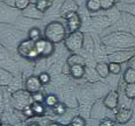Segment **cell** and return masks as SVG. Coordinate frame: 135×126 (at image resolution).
Wrapping results in <instances>:
<instances>
[{
    "mask_svg": "<svg viewBox=\"0 0 135 126\" xmlns=\"http://www.w3.org/2000/svg\"><path fill=\"white\" fill-rule=\"evenodd\" d=\"M101 44L113 49L135 48V36L128 30H115L100 36Z\"/></svg>",
    "mask_w": 135,
    "mask_h": 126,
    "instance_id": "1",
    "label": "cell"
},
{
    "mask_svg": "<svg viewBox=\"0 0 135 126\" xmlns=\"http://www.w3.org/2000/svg\"><path fill=\"white\" fill-rule=\"evenodd\" d=\"M66 27L61 21H51L46 25L43 30V38L51 41L52 43H62L68 34Z\"/></svg>",
    "mask_w": 135,
    "mask_h": 126,
    "instance_id": "2",
    "label": "cell"
},
{
    "mask_svg": "<svg viewBox=\"0 0 135 126\" xmlns=\"http://www.w3.org/2000/svg\"><path fill=\"white\" fill-rule=\"evenodd\" d=\"M16 52L21 57L26 58L28 61H36L40 58V56L37 54V50H36L35 41L30 40L28 38L22 40L21 42H19Z\"/></svg>",
    "mask_w": 135,
    "mask_h": 126,
    "instance_id": "3",
    "label": "cell"
},
{
    "mask_svg": "<svg viewBox=\"0 0 135 126\" xmlns=\"http://www.w3.org/2000/svg\"><path fill=\"white\" fill-rule=\"evenodd\" d=\"M63 42H64V47L70 53H79L83 49L84 33L80 32V30L69 33V34H66Z\"/></svg>",
    "mask_w": 135,
    "mask_h": 126,
    "instance_id": "4",
    "label": "cell"
},
{
    "mask_svg": "<svg viewBox=\"0 0 135 126\" xmlns=\"http://www.w3.org/2000/svg\"><path fill=\"white\" fill-rule=\"evenodd\" d=\"M33 103L32 94L28 92L26 89H18L12 94V104L18 110H23L26 106Z\"/></svg>",
    "mask_w": 135,
    "mask_h": 126,
    "instance_id": "5",
    "label": "cell"
},
{
    "mask_svg": "<svg viewBox=\"0 0 135 126\" xmlns=\"http://www.w3.org/2000/svg\"><path fill=\"white\" fill-rule=\"evenodd\" d=\"M35 46L40 58H46L51 56L55 53V49H56V44L52 43L51 41L47 40L46 38H42L38 41H36Z\"/></svg>",
    "mask_w": 135,
    "mask_h": 126,
    "instance_id": "6",
    "label": "cell"
},
{
    "mask_svg": "<svg viewBox=\"0 0 135 126\" xmlns=\"http://www.w3.org/2000/svg\"><path fill=\"white\" fill-rule=\"evenodd\" d=\"M135 54V52L132 50V48L129 49H115L112 53L107 54V61L108 62H117V63H125L127 62L129 58Z\"/></svg>",
    "mask_w": 135,
    "mask_h": 126,
    "instance_id": "7",
    "label": "cell"
},
{
    "mask_svg": "<svg viewBox=\"0 0 135 126\" xmlns=\"http://www.w3.org/2000/svg\"><path fill=\"white\" fill-rule=\"evenodd\" d=\"M63 18L66 22V28L69 30V33L79 30L80 27L83 26V20H81V16L78 14V12L66 13L63 15Z\"/></svg>",
    "mask_w": 135,
    "mask_h": 126,
    "instance_id": "8",
    "label": "cell"
},
{
    "mask_svg": "<svg viewBox=\"0 0 135 126\" xmlns=\"http://www.w3.org/2000/svg\"><path fill=\"white\" fill-rule=\"evenodd\" d=\"M103 103L107 110L115 111L119 108V92L117 90H109L103 97Z\"/></svg>",
    "mask_w": 135,
    "mask_h": 126,
    "instance_id": "9",
    "label": "cell"
},
{
    "mask_svg": "<svg viewBox=\"0 0 135 126\" xmlns=\"http://www.w3.org/2000/svg\"><path fill=\"white\" fill-rule=\"evenodd\" d=\"M107 117V109L104 105L103 100L98 99L94 102L91 106V111H90V118H93L97 120H101L103 118Z\"/></svg>",
    "mask_w": 135,
    "mask_h": 126,
    "instance_id": "10",
    "label": "cell"
},
{
    "mask_svg": "<svg viewBox=\"0 0 135 126\" xmlns=\"http://www.w3.org/2000/svg\"><path fill=\"white\" fill-rule=\"evenodd\" d=\"M133 116V109L132 108H120L119 110H115L114 120L117 124H127L132 119Z\"/></svg>",
    "mask_w": 135,
    "mask_h": 126,
    "instance_id": "11",
    "label": "cell"
},
{
    "mask_svg": "<svg viewBox=\"0 0 135 126\" xmlns=\"http://www.w3.org/2000/svg\"><path fill=\"white\" fill-rule=\"evenodd\" d=\"M41 88H42L41 81L38 80V77L35 76V75H32V76L27 77L26 81H25V89H26L28 92H30V94L40 91Z\"/></svg>",
    "mask_w": 135,
    "mask_h": 126,
    "instance_id": "12",
    "label": "cell"
},
{
    "mask_svg": "<svg viewBox=\"0 0 135 126\" xmlns=\"http://www.w3.org/2000/svg\"><path fill=\"white\" fill-rule=\"evenodd\" d=\"M21 12H22V14H23V16H26V18L37 19V20L43 19L44 15H46L44 13H42L41 11H38L37 8H36V6H35V4H34V2H30V4L28 5L25 10H22Z\"/></svg>",
    "mask_w": 135,
    "mask_h": 126,
    "instance_id": "13",
    "label": "cell"
},
{
    "mask_svg": "<svg viewBox=\"0 0 135 126\" xmlns=\"http://www.w3.org/2000/svg\"><path fill=\"white\" fill-rule=\"evenodd\" d=\"M91 25L94 27L101 28V29H107L108 27L112 26V22L106 14L103 16H99L98 14H95V15H93V18L91 19Z\"/></svg>",
    "mask_w": 135,
    "mask_h": 126,
    "instance_id": "14",
    "label": "cell"
},
{
    "mask_svg": "<svg viewBox=\"0 0 135 126\" xmlns=\"http://www.w3.org/2000/svg\"><path fill=\"white\" fill-rule=\"evenodd\" d=\"M78 10H79V5L76 0H65L60 8V13L63 16L64 14L70 12H78Z\"/></svg>",
    "mask_w": 135,
    "mask_h": 126,
    "instance_id": "15",
    "label": "cell"
},
{
    "mask_svg": "<svg viewBox=\"0 0 135 126\" xmlns=\"http://www.w3.org/2000/svg\"><path fill=\"white\" fill-rule=\"evenodd\" d=\"M85 67L86 64H72L69 66V75L74 77L75 80H80L84 77L85 74Z\"/></svg>",
    "mask_w": 135,
    "mask_h": 126,
    "instance_id": "16",
    "label": "cell"
},
{
    "mask_svg": "<svg viewBox=\"0 0 135 126\" xmlns=\"http://www.w3.org/2000/svg\"><path fill=\"white\" fill-rule=\"evenodd\" d=\"M81 50H84L89 55H93L95 50L94 41L92 39V36L89 34H85V33H84V42H83V49Z\"/></svg>",
    "mask_w": 135,
    "mask_h": 126,
    "instance_id": "17",
    "label": "cell"
},
{
    "mask_svg": "<svg viewBox=\"0 0 135 126\" xmlns=\"http://www.w3.org/2000/svg\"><path fill=\"white\" fill-rule=\"evenodd\" d=\"M120 12L127 13L132 16H135V2H118L115 4Z\"/></svg>",
    "mask_w": 135,
    "mask_h": 126,
    "instance_id": "18",
    "label": "cell"
},
{
    "mask_svg": "<svg viewBox=\"0 0 135 126\" xmlns=\"http://www.w3.org/2000/svg\"><path fill=\"white\" fill-rule=\"evenodd\" d=\"M95 71L97 74L99 75L100 78H107L109 76V70H108V63L107 62H104V61H99L97 62L94 67Z\"/></svg>",
    "mask_w": 135,
    "mask_h": 126,
    "instance_id": "19",
    "label": "cell"
},
{
    "mask_svg": "<svg viewBox=\"0 0 135 126\" xmlns=\"http://www.w3.org/2000/svg\"><path fill=\"white\" fill-rule=\"evenodd\" d=\"M85 7L88 10V12L91 13V15H95V14H98L101 11L99 0H86Z\"/></svg>",
    "mask_w": 135,
    "mask_h": 126,
    "instance_id": "20",
    "label": "cell"
},
{
    "mask_svg": "<svg viewBox=\"0 0 135 126\" xmlns=\"http://www.w3.org/2000/svg\"><path fill=\"white\" fill-rule=\"evenodd\" d=\"M30 108H32V110L34 112V116H36V117H43L47 110L46 104L41 102H33L30 104Z\"/></svg>",
    "mask_w": 135,
    "mask_h": 126,
    "instance_id": "21",
    "label": "cell"
},
{
    "mask_svg": "<svg viewBox=\"0 0 135 126\" xmlns=\"http://www.w3.org/2000/svg\"><path fill=\"white\" fill-rule=\"evenodd\" d=\"M121 16L122 20L125 21V24H128V32L135 36V16H132L123 12H121Z\"/></svg>",
    "mask_w": 135,
    "mask_h": 126,
    "instance_id": "22",
    "label": "cell"
},
{
    "mask_svg": "<svg viewBox=\"0 0 135 126\" xmlns=\"http://www.w3.org/2000/svg\"><path fill=\"white\" fill-rule=\"evenodd\" d=\"M122 81L123 83H135V70L131 67H127V69L123 71L122 75Z\"/></svg>",
    "mask_w": 135,
    "mask_h": 126,
    "instance_id": "23",
    "label": "cell"
},
{
    "mask_svg": "<svg viewBox=\"0 0 135 126\" xmlns=\"http://www.w3.org/2000/svg\"><path fill=\"white\" fill-rule=\"evenodd\" d=\"M84 77L86 78V80L89 81V82H97V81H99V75L97 74V71H95V69H92L90 68V67H85V74H84Z\"/></svg>",
    "mask_w": 135,
    "mask_h": 126,
    "instance_id": "24",
    "label": "cell"
},
{
    "mask_svg": "<svg viewBox=\"0 0 135 126\" xmlns=\"http://www.w3.org/2000/svg\"><path fill=\"white\" fill-rule=\"evenodd\" d=\"M43 38V33L41 32L40 28L37 27H32L29 30H28V39H30V40L33 41H38L40 39Z\"/></svg>",
    "mask_w": 135,
    "mask_h": 126,
    "instance_id": "25",
    "label": "cell"
},
{
    "mask_svg": "<svg viewBox=\"0 0 135 126\" xmlns=\"http://www.w3.org/2000/svg\"><path fill=\"white\" fill-rule=\"evenodd\" d=\"M34 4H35V6L38 11H41L42 13H46L47 11L51 7L52 1L51 0H36Z\"/></svg>",
    "mask_w": 135,
    "mask_h": 126,
    "instance_id": "26",
    "label": "cell"
},
{
    "mask_svg": "<svg viewBox=\"0 0 135 126\" xmlns=\"http://www.w3.org/2000/svg\"><path fill=\"white\" fill-rule=\"evenodd\" d=\"M123 94L126 95V97H128L129 99L135 100V83H125V88H123Z\"/></svg>",
    "mask_w": 135,
    "mask_h": 126,
    "instance_id": "27",
    "label": "cell"
},
{
    "mask_svg": "<svg viewBox=\"0 0 135 126\" xmlns=\"http://www.w3.org/2000/svg\"><path fill=\"white\" fill-rule=\"evenodd\" d=\"M108 63V70L111 75H119L122 71V67L120 63L117 62H107Z\"/></svg>",
    "mask_w": 135,
    "mask_h": 126,
    "instance_id": "28",
    "label": "cell"
},
{
    "mask_svg": "<svg viewBox=\"0 0 135 126\" xmlns=\"http://www.w3.org/2000/svg\"><path fill=\"white\" fill-rule=\"evenodd\" d=\"M51 109H52V112H54L56 116H63V114L66 112V105L64 104V103H61V102H58L57 104H55Z\"/></svg>",
    "mask_w": 135,
    "mask_h": 126,
    "instance_id": "29",
    "label": "cell"
},
{
    "mask_svg": "<svg viewBox=\"0 0 135 126\" xmlns=\"http://www.w3.org/2000/svg\"><path fill=\"white\" fill-rule=\"evenodd\" d=\"M60 102L58 100L57 96H55V95H48V96H46V98H44V104H46L47 108H52L55 104H57V103Z\"/></svg>",
    "mask_w": 135,
    "mask_h": 126,
    "instance_id": "30",
    "label": "cell"
},
{
    "mask_svg": "<svg viewBox=\"0 0 135 126\" xmlns=\"http://www.w3.org/2000/svg\"><path fill=\"white\" fill-rule=\"evenodd\" d=\"M70 124L74 126H84L86 125V119L83 116H75L74 118L70 120Z\"/></svg>",
    "mask_w": 135,
    "mask_h": 126,
    "instance_id": "31",
    "label": "cell"
},
{
    "mask_svg": "<svg viewBox=\"0 0 135 126\" xmlns=\"http://www.w3.org/2000/svg\"><path fill=\"white\" fill-rule=\"evenodd\" d=\"M37 77H38V80L41 81L42 85H47V84H49V83H50V81H51L50 74H49V72H47V71H42V72H40V74L37 75Z\"/></svg>",
    "mask_w": 135,
    "mask_h": 126,
    "instance_id": "32",
    "label": "cell"
},
{
    "mask_svg": "<svg viewBox=\"0 0 135 126\" xmlns=\"http://www.w3.org/2000/svg\"><path fill=\"white\" fill-rule=\"evenodd\" d=\"M99 1H100L101 11H107L113 6H115V4H117L115 0H99Z\"/></svg>",
    "mask_w": 135,
    "mask_h": 126,
    "instance_id": "33",
    "label": "cell"
},
{
    "mask_svg": "<svg viewBox=\"0 0 135 126\" xmlns=\"http://www.w3.org/2000/svg\"><path fill=\"white\" fill-rule=\"evenodd\" d=\"M30 2H32L30 0H15V1H14V7L22 11V10H25Z\"/></svg>",
    "mask_w": 135,
    "mask_h": 126,
    "instance_id": "34",
    "label": "cell"
},
{
    "mask_svg": "<svg viewBox=\"0 0 135 126\" xmlns=\"http://www.w3.org/2000/svg\"><path fill=\"white\" fill-rule=\"evenodd\" d=\"M32 97H33V102H41V103H43L44 102V98H46L44 94L41 90L32 94Z\"/></svg>",
    "mask_w": 135,
    "mask_h": 126,
    "instance_id": "35",
    "label": "cell"
},
{
    "mask_svg": "<svg viewBox=\"0 0 135 126\" xmlns=\"http://www.w3.org/2000/svg\"><path fill=\"white\" fill-rule=\"evenodd\" d=\"M99 124H100V125H108V126H112V125H115L117 123H115V120L111 119V117H105V118H103L101 120H99Z\"/></svg>",
    "mask_w": 135,
    "mask_h": 126,
    "instance_id": "36",
    "label": "cell"
},
{
    "mask_svg": "<svg viewBox=\"0 0 135 126\" xmlns=\"http://www.w3.org/2000/svg\"><path fill=\"white\" fill-rule=\"evenodd\" d=\"M21 112L23 113L25 117H28V118H33V117H35V116H34V112L32 110V108H30V105L26 106L23 110H21Z\"/></svg>",
    "mask_w": 135,
    "mask_h": 126,
    "instance_id": "37",
    "label": "cell"
},
{
    "mask_svg": "<svg viewBox=\"0 0 135 126\" xmlns=\"http://www.w3.org/2000/svg\"><path fill=\"white\" fill-rule=\"evenodd\" d=\"M127 66H128V67H131V68H133V69L135 70V54L127 61Z\"/></svg>",
    "mask_w": 135,
    "mask_h": 126,
    "instance_id": "38",
    "label": "cell"
},
{
    "mask_svg": "<svg viewBox=\"0 0 135 126\" xmlns=\"http://www.w3.org/2000/svg\"><path fill=\"white\" fill-rule=\"evenodd\" d=\"M14 1H15V0H5V2H6L7 5H9V6H14Z\"/></svg>",
    "mask_w": 135,
    "mask_h": 126,
    "instance_id": "39",
    "label": "cell"
},
{
    "mask_svg": "<svg viewBox=\"0 0 135 126\" xmlns=\"http://www.w3.org/2000/svg\"><path fill=\"white\" fill-rule=\"evenodd\" d=\"M119 2H135V0H120Z\"/></svg>",
    "mask_w": 135,
    "mask_h": 126,
    "instance_id": "40",
    "label": "cell"
},
{
    "mask_svg": "<svg viewBox=\"0 0 135 126\" xmlns=\"http://www.w3.org/2000/svg\"><path fill=\"white\" fill-rule=\"evenodd\" d=\"M120 1V0H115V2H117V4H118V2H119Z\"/></svg>",
    "mask_w": 135,
    "mask_h": 126,
    "instance_id": "41",
    "label": "cell"
},
{
    "mask_svg": "<svg viewBox=\"0 0 135 126\" xmlns=\"http://www.w3.org/2000/svg\"><path fill=\"white\" fill-rule=\"evenodd\" d=\"M0 125H1V120H0Z\"/></svg>",
    "mask_w": 135,
    "mask_h": 126,
    "instance_id": "42",
    "label": "cell"
}]
</instances>
